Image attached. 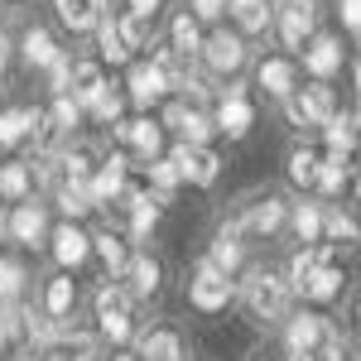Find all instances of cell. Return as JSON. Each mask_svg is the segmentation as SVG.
Listing matches in <instances>:
<instances>
[{
	"instance_id": "1",
	"label": "cell",
	"mask_w": 361,
	"mask_h": 361,
	"mask_svg": "<svg viewBox=\"0 0 361 361\" xmlns=\"http://www.w3.org/2000/svg\"><path fill=\"white\" fill-rule=\"evenodd\" d=\"M241 299H246V308L255 313V318H284L289 313V279L270 275V270H255V275L246 279V289H241Z\"/></svg>"
},
{
	"instance_id": "2",
	"label": "cell",
	"mask_w": 361,
	"mask_h": 361,
	"mask_svg": "<svg viewBox=\"0 0 361 361\" xmlns=\"http://www.w3.org/2000/svg\"><path fill=\"white\" fill-rule=\"evenodd\" d=\"M188 299H193V308H202V313H217V308H226L236 299V284H231L226 270H217L212 260H202L193 284H188Z\"/></svg>"
},
{
	"instance_id": "3",
	"label": "cell",
	"mask_w": 361,
	"mask_h": 361,
	"mask_svg": "<svg viewBox=\"0 0 361 361\" xmlns=\"http://www.w3.org/2000/svg\"><path fill=\"white\" fill-rule=\"evenodd\" d=\"M279 222H284V197L265 193V197H255V202H241V212L226 226L236 236H270V231H279Z\"/></svg>"
},
{
	"instance_id": "4",
	"label": "cell",
	"mask_w": 361,
	"mask_h": 361,
	"mask_svg": "<svg viewBox=\"0 0 361 361\" xmlns=\"http://www.w3.org/2000/svg\"><path fill=\"white\" fill-rule=\"evenodd\" d=\"M97 318H102V337L126 342V337H130V289L106 284V289L97 294Z\"/></svg>"
},
{
	"instance_id": "5",
	"label": "cell",
	"mask_w": 361,
	"mask_h": 361,
	"mask_svg": "<svg viewBox=\"0 0 361 361\" xmlns=\"http://www.w3.org/2000/svg\"><path fill=\"white\" fill-rule=\"evenodd\" d=\"M173 169H178V178H188V183H197V188H207V183H217V169H222V159L207 149V145H178L173 154Z\"/></svg>"
},
{
	"instance_id": "6",
	"label": "cell",
	"mask_w": 361,
	"mask_h": 361,
	"mask_svg": "<svg viewBox=\"0 0 361 361\" xmlns=\"http://www.w3.org/2000/svg\"><path fill=\"white\" fill-rule=\"evenodd\" d=\"M313 25H318V5L313 0H284L279 5V34L289 49H304L313 39Z\"/></svg>"
},
{
	"instance_id": "7",
	"label": "cell",
	"mask_w": 361,
	"mask_h": 361,
	"mask_svg": "<svg viewBox=\"0 0 361 361\" xmlns=\"http://www.w3.org/2000/svg\"><path fill=\"white\" fill-rule=\"evenodd\" d=\"M333 92L328 87H304V92H289V121L294 126H323L333 116Z\"/></svg>"
},
{
	"instance_id": "8",
	"label": "cell",
	"mask_w": 361,
	"mask_h": 361,
	"mask_svg": "<svg viewBox=\"0 0 361 361\" xmlns=\"http://www.w3.org/2000/svg\"><path fill=\"white\" fill-rule=\"evenodd\" d=\"M328 337H337L333 328H328V318L299 313V318H289V328H284V347H289V357H304V352H313V347L328 342Z\"/></svg>"
},
{
	"instance_id": "9",
	"label": "cell",
	"mask_w": 361,
	"mask_h": 361,
	"mask_svg": "<svg viewBox=\"0 0 361 361\" xmlns=\"http://www.w3.org/2000/svg\"><path fill=\"white\" fill-rule=\"evenodd\" d=\"M197 54H202V63L212 68V73H236L241 63H246V44L236 39V34H212V39H202L197 44Z\"/></svg>"
},
{
	"instance_id": "10",
	"label": "cell",
	"mask_w": 361,
	"mask_h": 361,
	"mask_svg": "<svg viewBox=\"0 0 361 361\" xmlns=\"http://www.w3.org/2000/svg\"><path fill=\"white\" fill-rule=\"evenodd\" d=\"M164 126H173L188 145H207L212 130H217L212 116H202L197 106H188V102H169V106H164Z\"/></svg>"
},
{
	"instance_id": "11",
	"label": "cell",
	"mask_w": 361,
	"mask_h": 361,
	"mask_svg": "<svg viewBox=\"0 0 361 361\" xmlns=\"http://www.w3.org/2000/svg\"><path fill=\"white\" fill-rule=\"evenodd\" d=\"M5 231H10L20 246H39V241L49 236V217H44V207H39V202H25V197H20V207L10 212Z\"/></svg>"
},
{
	"instance_id": "12",
	"label": "cell",
	"mask_w": 361,
	"mask_h": 361,
	"mask_svg": "<svg viewBox=\"0 0 361 361\" xmlns=\"http://www.w3.org/2000/svg\"><path fill=\"white\" fill-rule=\"evenodd\" d=\"M294 294H304V299H313V304H328V299L342 294V270H337L333 260H318V265L294 284Z\"/></svg>"
},
{
	"instance_id": "13",
	"label": "cell",
	"mask_w": 361,
	"mask_h": 361,
	"mask_svg": "<svg viewBox=\"0 0 361 361\" xmlns=\"http://www.w3.org/2000/svg\"><path fill=\"white\" fill-rule=\"evenodd\" d=\"M116 135L126 140L140 159H154V154L164 149V130H159L154 121H116Z\"/></svg>"
},
{
	"instance_id": "14",
	"label": "cell",
	"mask_w": 361,
	"mask_h": 361,
	"mask_svg": "<svg viewBox=\"0 0 361 361\" xmlns=\"http://www.w3.org/2000/svg\"><path fill=\"white\" fill-rule=\"evenodd\" d=\"M126 87H130V102H135V106H149V102H159V97L169 92V78L154 68V63H135L130 78H126Z\"/></svg>"
},
{
	"instance_id": "15",
	"label": "cell",
	"mask_w": 361,
	"mask_h": 361,
	"mask_svg": "<svg viewBox=\"0 0 361 361\" xmlns=\"http://www.w3.org/2000/svg\"><path fill=\"white\" fill-rule=\"evenodd\" d=\"M49 241H54V260L63 265V270H78V265L87 260V250H92V236H87V231H78L73 222L58 226Z\"/></svg>"
},
{
	"instance_id": "16",
	"label": "cell",
	"mask_w": 361,
	"mask_h": 361,
	"mask_svg": "<svg viewBox=\"0 0 361 361\" xmlns=\"http://www.w3.org/2000/svg\"><path fill=\"white\" fill-rule=\"evenodd\" d=\"M250 121H255V111H250V102L241 97V92H226V97H222V106H217V121H212V126H217L222 135L241 140V135L250 130Z\"/></svg>"
},
{
	"instance_id": "17",
	"label": "cell",
	"mask_w": 361,
	"mask_h": 361,
	"mask_svg": "<svg viewBox=\"0 0 361 361\" xmlns=\"http://www.w3.org/2000/svg\"><path fill=\"white\" fill-rule=\"evenodd\" d=\"M87 188H92V202H106L126 188V154H111V159H102L97 173L87 178Z\"/></svg>"
},
{
	"instance_id": "18",
	"label": "cell",
	"mask_w": 361,
	"mask_h": 361,
	"mask_svg": "<svg viewBox=\"0 0 361 361\" xmlns=\"http://www.w3.org/2000/svg\"><path fill=\"white\" fill-rule=\"evenodd\" d=\"M304 68L313 73V78H333L337 68H342V44L328 39V34H323V39H313V44H308V54H304Z\"/></svg>"
},
{
	"instance_id": "19",
	"label": "cell",
	"mask_w": 361,
	"mask_h": 361,
	"mask_svg": "<svg viewBox=\"0 0 361 361\" xmlns=\"http://www.w3.org/2000/svg\"><path fill=\"white\" fill-rule=\"evenodd\" d=\"M54 5H58V20L73 29V34L97 29V20H102V0H54Z\"/></svg>"
},
{
	"instance_id": "20",
	"label": "cell",
	"mask_w": 361,
	"mask_h": 361,
	"mask_svg": "<svg viewBox=\"0 0 361 361\" xmlns=\"http://www.w3.org/2000/svg\"><path fill=\"white\" fill-rule=\"evenodd\" d=\"M255 82L265 87L270 97H289V92H294V63H289V58H265L260 73H255Z\"/></svg>"
},
{
	"instance_id": "21",
	"label": "cell",
	"mask_w": 361,
	"mask_h": 361,
	"mask_svg": "<svg viewBox=\"0 0 361 361\" xmlns=\"http://www.w3.org/2000/svg\"><path fill=\"white\" fill-rule=\"evenodd\" d=\"M126 275H130V299H149V294L159 289V260H149V255H130Z\"/></svg>"
},
{
	"instance_id": "22",
	"label": "cell",
	"mask_w": 361,
	"mask_h": 361,
	"mask_svg": "<svg viewBox=\"0 0 361 361\" xmlns=\"http://www.w3.org/2000/svg\"><path fill=\"white\" fill-rule=\"evenodd\" d=\"M34 121H39V111H29V106L0 111V145H20V140H29L34 135Z\"/></svg>"
},
{
	"instance_id": "23",
	"label": "cell",
	"mask_w": 361,
	"mask_h": 361,
	"mask_svg": "<svg viewBox=\"0 0 361 361\" xmlns=\"http://www.w3.org/2000/svg\"><path fill=\"white\" fill-rule=\"evenodd\" d=\"M140 357L145 361H183V342H178V333L159 328V333H149L140 342Z\"/></svg>"
},
{
	"instance_id": "24",
	"label": "cell",
	"mask_w": 361,
	"mask_h": 361,
	"mask_svg": "<svg viewBox=\"0 0 361 361\" xmlns=\"http://www.w3.org/2000/svg\"><path fill=\"white\" fill-rule=\"evenodd\" d=\"M226 5H231L236 25L246 29V34H265L270 29V5L265 0H226Z\"/></svg>"
},
{
	"instance_id": "25",
	"label": "cell",
	"mask_w": 361,
	"mask_h": 361,
	"mask_svg": "<svg viewBox=\"0 0 361 361\" xmlns=\"http://www.w3.org/2000/svg\"><path fill=\"white\" fill-rule=\"evenodd\" d=\"M106 82V78H102V68H97V63H78V68H73V78H68V92H73V102H78V106H87V102H92V97H97V87Z\"/></svg>"
},
{
	"instance_id": "26",
	"label": "cell",
	"mask_w": 361,
	"mask_h": 361,
	"mask_svg": "<svg viewBox=\"0 0 361 361\" xmlns=\"http://www.w3.org/2000/svg\"><path fill=\"white\" fill-rule=\"evenodd\" d=\"M313 183L323 188V193H342V183H347V154H328V159H318L313 169Z\"/></svg>"
},
{
	"instance_id": "27",
	"label": "cell",
	"mask_w": 361,
	"mask_h": 361,
	"mask_svg": "<svg viewBox=\"0 0 361 361\" xmlns=\"http://www.w3.org/2000/svg\"><path fill=\"white\" fill-rule=\"evenodd\" d=\"M323 130H328V145H333L337 154H352V145H357V116H328L323 121Z\"/></svg>"
},
{
	"instance_id": "28",
	"label": "cell",
	"mask_w": 361,
	"mask_h": 361,
	"mask_svg": "<svg viewBox=\"0 0 361 361\" xmlns=\"http://www.w3.org/2000/svg\"><path fill=\"white\" fill-rule=\"evenodd\" d=\"M207 260H212L217 270H226V275H231V270L241 265V236H236L231 226H222V231H217V246H212V255H207Z\"/></svg>"
},
{
	"instance_id": "29",
	"label": "cell",
	"mask_w": 361,
	"mask_h": 361,
	"mask_svg": "<svg viewBox=\"0 0 361 361\" xmlns=\"http://www.w3.org/2000/svg\"><path fill=\"white\" fill-rule=\"evenodd\" d=\"M92 241H97V250H102L106 270H111L116 279H126V265H130V250H126V241H121V236H111V231H102V236H92Z\"/></svg>"
},
{
	"instance_id": "30",
	"label": "cell",
	"mask_w": 361,
	"mask_h": 361,
	"mask_svg": "<svg viewBox=\"0 0 361 361\" xmlns=\"http://www.w3.org/2000/svg\"><path fill=\"white\" fill-rule=\"evenodd\" d=\"M149 20H154V15H140V10H126V15L116 20L126 49H145V44H149Z\"/></svg>"
},
{
	"instance_id": "31",
	"label": "cell",
	"mask_w": 361,
	"mask_h": 361,
	"mask_svg": "<svg viewBox=\"0 0 361 361\" xmlns=\"http://www.w3.org/2000/svg\"><path fill=\"white\" fill-rule=\"evenodd\" d=\"M169 34H173V49H178L183 58H193L197 44H202V34H197V20H193V15H173Z\"/></svg>"
},
{
	"instance_id": "32",
	"label": "cell",
	"mask_w": 361,
	"mask_h": 361,
	"mask_svg": "<svg viewBox=\"0 0 361 361\" xmlns=\"http://www.w3.org/2000/svg\"><path fill=\"white\" fill-rule=\"evenodd\" d=\"M20 49H25V58L34 63V68H49V58L58 54V49H54V34H49V29H29Z\"/></svg>"
},
{
	"instance_id": "33",
	"label": "cell",
	"mask_w": 361,
	"mask_h": 361,
	"mask_svg": "<svg viewBox=\"0 0 361 361\" xmlns=\"http://www.w3.org/2000/svg\"><path fill=\"white\" fill-rule=\"evenodd\" d=\"M145 169H149V183L159 188V197H169L178 183H183L178 169H173V159H159V154H154V159H145Z\"/></svg>"
},
{
	"instance_id": "34",
	"label": "cell",
	"mask_w": 361,
	"mask_h": 361,
	"mask_svg": "<svg viewBox=\"0 0 361 361\" xmlns=\"http://www.w3.org/2000/svg\"><path fill=\"white\" fill-rule=\"evenodd\" d=\"M0 197H10V202L29 197V169L25 164H5L0 169Z\"/></svg>"
},
{
	"instance_id": "35",
	"label": "cell",
	"mask_w": 361,
	"mask_h": 361,
	"mask_svg": "<svg viewBox=\"0 0 361 361\" xmlns=\"http://www.w3.org/2000/svg\"><path fill=\"white\" fill-rule=\"evenodd\" d=\"M97 29H102V58H106V63H126L130 49H126V39H121L116 20H97Z\"/></svg>"
},
{
	"instance_id": "36",
	"label": "cell",
	"mask_w": 361,
	"mask_h": 361,
	"mask_svg": "<svg viewBox=\"0 0 361 361\" xmlns=\"http://www.w3.org/2000/svg\"><path fill=\"white\" fill-rule=\"evenodd\" d=\"M121 106H126V102H121V92H111L106 82L97 87V97L87 102V111L97 116V121H121Z\"/></svg>"
},
{
	"instance_id": "37",
	"label": "cell",
	"mask_w": 361,
	"mask_h": 361,
	"mask_svg": "<svg viewBox=\"0 0 361 361\" xmlns=\"http://www.w3.org/2000/svg\"><path fill=\"white\" fill-rule=\"evenodd\" d=\"M294 231H299V241H318V236H323V212H318L313 202H299V212H294Z\"/></svg>"
},
{
	"instance_id": "38",
	"label": "cell",
	"mask_w": 361,
	"mask_h": 361,
	"mask_svg": "<svg viewBox=\"0 0 361 361\" xmlns=\"http://www.w3.org/2000/svg\"><path fill=\"white\" fill-rule=\"evenodd\" d=\"M313 169H318V154H313V149H294V154H289V178H294L299 188H313Z\"/></svg>"
},
{
	"instance_id": "39",
	"label": "cell",
	"mask_w": 361,
	"mask_h": 361,
	"mask_svg": "<svg viewBox=\"0 0 361 361\" xmlns=\"http://www.w3.org/2000/svg\"><path fill=\"white\" fill-rule=\"evenodd\" d=\"M44 308H49V318H63L73 308V279H54L49 294H44Z\"/></svg>"
},
{
	"instance_id": "40",
	"label": "cell",
	"mask_w": 361,
	"mask_h": 361,
	"mask_svg": "<svg viewBox=\"0 0 361 361\" xmlns=\"http://www.w3.org/2000/svg\"><path fill=\"white\" fill-rule=\"evenodd\" d=\"M323 231L333 236L337 246H352V241H357V222L342 217V212H328V217H323Z\"/></svg>"
},
{
	"instance_id": "41",
	"label": "cell",
	"mask_w": 361,
	"mask_h": 361,
	"mask_svg": "<svg viewBox=\"0 0 361 361\" xmlns=\"http://www.w3.org/2000/svg\"><path fill=\"white\" fill-rule=\"evenodd\" d=\"M49 121H54L58 130H73V126L82 121V106H78L68 92H58V106H54V116H49Z\"/></svg>"
},
{
	"instance_id": "42",
	"label": "cell",
	"mask_w": 361,
	"mask_h": 361,
	"mask_svg": "<svg viewBox=\"0 0 361 361\" xmlns=\"http://www.w3.org/2000/svg\"><path fill=\"white\" fill-rule=\"evenodd\" d=\"M68 78H73V58L54 54L49 58V87H54V92H68Z\"/></svg>"
},
{
	"instance_id": "43",
	"label": "cell",
	"mask_w": 361,
	"mask_h": 361,
	"mask_svg": "<svg viewBox=\"0 0 361 361\" xmlns=\"http://www.w3.org/2000/svg\"><path fill=\"white\" fill-rule=\"evenodd\" d=\"M20 284H25V275H20V265L0 260V299H15V294H20Z\"/></svg>"
},
{
	"instance_id": "44",
	"label": "cell",
	"mask_w": 361,
	"mask_h": 361,
	"mask_svg": "<svg viewBox=\"0 0 361 361\" xmlns=\"http://www.w3.org/2000/svg\"><path fill=\"white\" fill-rule=\"evenodd\" d=\"M304 361H342V342L328 337V342H318L313 352H304Z\"/></svg>"
},
{
	"instance_id": "45",
	"label": "cell",
	"mask_w": 361,
	"mask_h": 361,
	"mask_svg": "<svg viewBox=\"0 0 361 361\" xmlns=\"http://www.w3.org/2000/svg\"><path fill=\"white\" fill-rule=\"evenodd\" d=\"M226 10V0H193V20H217Z\"/></svg>"
},
{
	"instance_id": "46",
	"label": "cell",
	"mask_w": 361,
	"mask_h": 361,
	"mask_svg": "<svg viewBox=\"0 0 361 361\" xmlns=\"http://www.w3.org/2000/svg\"><path fill=\"white\" fill-rule=\"evenodd\" d=\"M337 5H342V25L357 34L361 29V0H337Z\"/></svg>"
},
{
	"instance_id": "47",
	"label": "cell",
	"mask_w": 361,
	"mask_h": 361,
	"mask_svg": "<svg viewBox=\"0 0 361 361\" xmlns=\"http://www.w3.org/2000/svg\"><path fill=\"white\" fill-rule=\"evenodd\" d=\"M130 10H140V15H154V10H159V0H130Z\"/></svg>"
},
{
	"instance_id": "48",
	"label": "cell",
	"mask_w": 361,
	"mask_h": 361,
	"mask_svg": "<svg viewBox=\"0 0 361 361\" xmlns=\"http://www.w3.org/2000/svg\"><path fill=\"white\" fill-rule=\"evenodd\" d=\"M5 58H10V39H0V73H5Z\"/></svg>"
},
{
	"instance_id": "49",
	"label": "cell",
	"mask_w": 361,
	"mask_h": 361,
	"mask_svg": "<svg viewBox=\"0 0 361 361\" xmlns=\"http://www.w3.org/2000/svg\"><path fill=\"white\" fill-rule=\"evenodd\" d=\"M15 361H39V357H15Z\"/></svg>"
},
{
	"instance_id": "50",
	"label": "cell",
	"mask_w": 361,
	"mask_h": 361,
	"mask_svg": "<svg viewBox=\"0 0 361 361\" xmlns=\"http://www.w3.org/2000/svg\"><path fill=\"white\" fill-rule=\"evenodd\" d=\"M289 361H304V357H289Z\"/></svg>"
},
{
	"instance_id": "51",
	"label": "cell",
	"mask_w": 361,
	"mask_h": 361,
	"mask_svg": "<svg viewBox=\"0 0 361 361\" xmlns=\"http://www.w3.org/2000/svg\"><path fill=\"white\" fill-rule=\"evenodd\" d=\"M116 361H130V357H116Z\"/></svg>"
},
{
	"instance_id": "52",
	"label": "cell",
	"mask_w": 361,
	"mask_h": 361,
	"mask_svg": "<svg viewBox=\"0 0 361 361\" xmlns=\"http://www.w3.org/2000/svg\"><path fill=\"white\" fill-rule=\"evenodd\" d=\"M255 361H265V357H255Z\"/></svg>"
}]
</instances>
